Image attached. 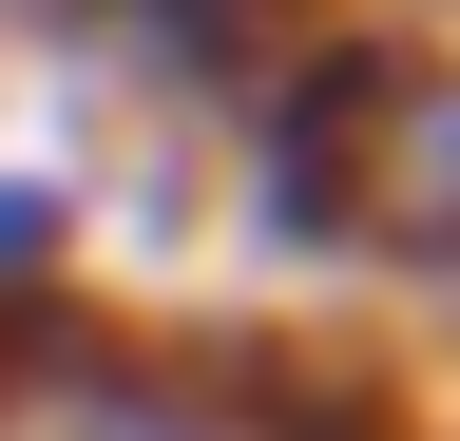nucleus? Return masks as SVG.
<instances>
[{
    "label": "nucleus",
    "instance_id": "1",
    "mask_svg": "<svg viewBox=\"0 0 460 441\" xmlns=\"http://www.w3.org/2000/svg\"><path fill=\"white\" fill-rule=\"evenodd\" d=\"M0 441H307V422L211 365H39V384H0Z\"/></svg>",
    "mask_w": 460,
    "mask_h": 441
}]
</instances>
